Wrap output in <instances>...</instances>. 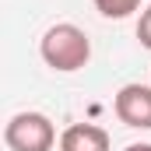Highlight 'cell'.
Returning <instances> with one entry per match:
<instances>
[{
	"label": "cell",
	"mask_w": 151,
	"mask_h": 151,
	"mask_svg": "<svg viewBox=\"0 0 151 151\" xmlns=\"http://www.w3.org/2000/svg\"><path fill=\"white\" fill-rule=\"evenodd\" d=\"M113 113L123 127L151 130V84H141V81L123 84L113 99Z\"/></svg>",
	"instance_id": "cell-3"
},
{
	"label": "cell",
	"mask_w": 151,
	"mask_h": 151,
	"mask_svg": "<svg viewBox=\"0 0 151 151\" xmlns=\"http://www.w3.org/2000/svg\"><path fill=\"white\" fill-rule=\"evenodd\" d=\"M4 144L11 151H53L60 144V137H56V127L46 113L25 109V113H14L7 119Z\"/></svg>",
	"instance_id": "cell-2"
},
{
	"label": "cell",
	"mask_w": 151,
	"mask_h": 151,
	"mask_svg": "<svg viewBox=\"0 0 151 151\" xmlns=\"http://www.w3.org/2000/svg\"><path fill=\"white\" fill-rule=\"evenodd\" d=\"M137 39H141L144 49H151V7H144L141 18H137Z\"/></svg>",
	"instance_id": "cell-6"
},
{
	"label": "cell",
	"mask_w": 151,
	"mask_h": 151,
	"mask_svg": "<svg viewBox=\"0 0 151 151\" xmlns=\"http://www.w3.org/2000/svg\"><path fill=\"white\" fill-rule=\"evenodd\" d=\"M39 56L49 70L56 74H74L81 67H88L91 60V39L84 28H77L70 21H60V25H49L46 35L39 39Z\"/></svg>",
	"instance_id": "cell-1"
},
{
	"label": "cell",
	"mask_w": 151,
	"mask_h": 151,
	"mask_svg": "<svg viewBox=\"0 0 151 151\" xmlns=\"http://www.w3.org/2000/svg\"><path fill=\"white\" fill-rule=\"evenodd\" d=\"M123 151H151V144H144V141H141V144H127Z\"/></svg>",
	"instance_id": "cell-7"
},
{
	"label": "cell",
	"mask_w": 151,
	"mask_h": 151,
	"mask_svg": "<svg viewBox=\"0 0 151 151\" xmlns=\"http://www.w3.org/2000/svg\"><path fill=\"white\" fill-rule=\"evenodd\" d=\"M95 4V11L102 14V18H130L134 11H141V0H91Z\"/></svg>",
	"instance_id": "cell-5"
},
{
	"label": "cell",
	"mask_w": 151,
	"mask_h": 151,
	"mask_svg": "<svg viewBox=\"0 0 151 151\" xmlns=\"http://www.w3.org/2000/svg\"><path fill=\"white\" fill-rule=\"evenodd\" d=\"M60 151H109V134L95 123H70L60 134Z\"/></svg>",
	"instance_id": "cell-4"
}]
</instances>
